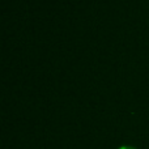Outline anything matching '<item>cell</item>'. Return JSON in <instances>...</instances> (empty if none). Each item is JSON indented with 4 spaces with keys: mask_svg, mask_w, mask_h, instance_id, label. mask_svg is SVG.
Here are the masks:
<instances>
[{
    "mask_svg": "<svg viewBox=\"0 0 149 149\" xmlns=\"http://www.w3.org/2000/svg\"><path fill=\"white\" fill-rule=\"evenodd\" d=\"M118 149H136V148L131 147V145H122V147H119Z\"/></svg>",
    "mask_w": 149,
    "mask_h": 149,
    "instance_id": "1",
    "label": "cell"
}]
</instances>
